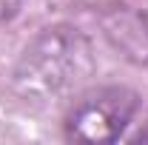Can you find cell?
<instances>
[{
  "label": "cell",
  "instance_id": "cell-1",
  "mask_svg": "<svg viewBox=\"0 0 148 145\" xmlns=\"http://www.w3.org/2000/svg\"><path fill=\"white\" fill-rule=\"evenodd\" d=\"M94 74L91 40L74 26H46L23 49L14 63L12 85L26 103H51Z\"/></svg>",
  "mask_w": 148,
  "mask_h": 145
},
{
  "label": "cell",
  "instance_id": "cell-2",
  "mask_svg": "<svg viewBox=\"0 0 148 145\" xmlns=\"http://www.w3.org/2000/svg\"><path fill=\"white\" fill-rule=\"evenodd\" d=\"M140 111V94L125 85H103L74 100L66 114V140L71 142H117Z\"/></svg>",
  "mask_w": 148,
  "mask_h": 145
},
{
  "label": "cell",
  "instance_id": "cell-3",
  "mask_svg": "<svg viewBox=\"0 0 148 145\" xmlns=\"http://www.w3.org/2000/svg\"><path fill=\"white\" fill-rule=\"evenodd\" d=\"M97 23L103 29V34L120 54L137 63L148 66V12L140 6L128 3H111L103 6Z\"/></svg>",
  "mask_w": 148,
  "mask_h": 145
},
{
  "label": "cell",
  "instance_id": "cell-4",
  "mask_svg": "<svg viewBox=\"0 0 148 145\" xmlns=\"http://www.w3.org/2000/svg\"><path fill=\"white\" fill-rule=\"evenodd\" d=\"M20 3L23 0H0V23H6V20H12L14 14H17Z\"/></svg>",
  "mask_w": 148,
  "mask_h": 145
}]
</instances>
